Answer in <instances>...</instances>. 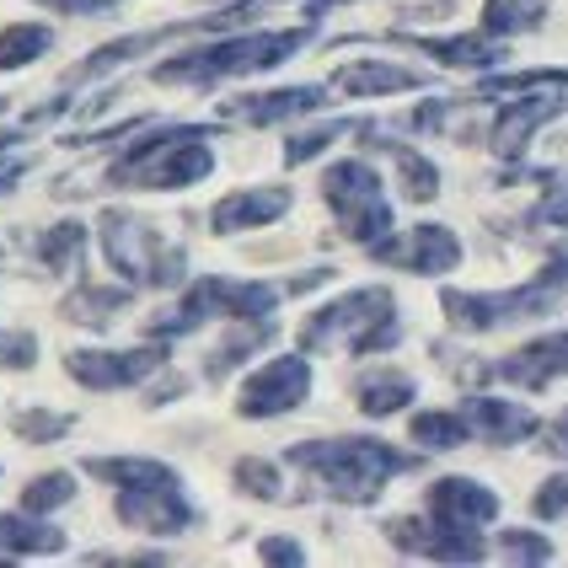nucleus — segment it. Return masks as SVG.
Masks as SVG:
<instances>
[{
    "mask_svg": "<svg viewBox=\"0 0 568 568\" xmlns=\"http://www.w3.org/2000/svg\"><path fill=\"white\" fill-rule=\"evenodd\" d=\"M312 38H316V17H306L301 28H257V32L231 28L221 38H210V43H193L183 54L151 64V81L156 87H215V81L263 75V70H280L284 60H295Z\"/></svg>",
    "mask_w": 568,
    "mask_h": 568,
    "instance_id": "1",
    "label": "nucleus"
},
{
    "mask_svg": "<svg viewBox=\"0 0 568 568\" xmlns=\"http://www.w3.org/2000/svg\"><path fill=\"white\" fill-rule=\"evenodd\" d=\"M290 467H301L306 477H316V488L338 505H376L381 488L392 477L418 473V456L397 450L392 440L376 435H338V440H301L284 450Z\"/></svg>",
    "mask_w": 568,
    "mask_h": 568,
    "instance_id": "2",
    "label": "nucleus"
},
{
    "mask_svg": "<svg viewBox=\"0 0 568 568\" xmlns=\"http://www.w3.org/2000/svg\"><path fill=\"white\" fill-rule=\"evenodd\" d=\"M221 119L215 124H151L134 134L124 156L108 166V183L113 189H145V193H178L193 189L215 172V151L210 140L221 134Z\"/></svg>",
    "mask_w": 568,
    "mask_h": 568,
    "instance_id": "3",
    "label": "nucleus"
},
{
    "mask_svg": "<svg viewBox=\"0 0 568 568\" xmlns=\"http://www.w3.org/2000/svg\"><path fill=\"white\" fill-rule=\"evenodd\" d=\"M568 301V236L547 253L537 274L509 290H440V312L456 333H499L520 316H547Z\"/></svg>",
    "mask_w": 568,
    "mask_h": 568,
    "instance_id": "4",
    "label": "nucleus"
},
{
    "mask_svg": "<svg viewBox=\"0 0 568 568\" xmlns=\"http://www.w3.org/2000/svg\"><path fill=\"white\" fill-rule=\"evenodd\" d=\"M397 344H403V316H397V295L386 284H359L301 322V348H312V354L344 348L348 359H371Z\"/></svg>",
    "mask_w": 568,
    "mask_h": 568,
    "instance_id": "5",
    "label": "nucleus"
},
{
    "mask_svg": "<svg viewBox=\"0 0 568 568\" xmlns=\"http://www.w3.org/2000/svg\"><path fill=\"white\" fill-rule=\"evenodd\" d=\"M97 242H102V257L113 274H124V284H145V290H178L183 274H189V253L178 242H166L151 221H140L134 210H119L108 204L97 215Z\"/></svg>",
    "mask_w": 568,
    "mask_h": 568,
    "instance_id": "6",
    "label": "nucleus"
},
{
    "mask_svg": "<svg viewBox=\"0 0 568 568\" xmlns=\"http://www.w3.org/2000/svg\"><path fill=\"white\" fill-rule=\"evenodd\" d=\"M322 204L333 210V221L354 247H376L381 236H392V199L381 172L365 156H344L322 172Z\"/></svg>",
    "mask_w": 568,
    "mask_h": 568,
    "instance_id": "7",
    "label": "nucleus"
},
{
    "mask_svg": "<svg viewBox=\"0 0 568 568\" xmlns=\"http://www.w3.org/2000/svg\"><path fill=\"white\" fill-rule=\"evenodd\" d=\"M113 515L140 537H183L199 526V505L189 499L183 477H161V483H129L113 499Z\"/></svg>",
    "mask_w": 568,
    "mask_h": 568,
    "instance_id": "8",
    "label": "nucleus"
},
{
    "mask_svg": "<svg viewBox=\"0 0 568 568\" xmlns=\"http://www.w3.org/2000/svg\"><path fill=\"white\" fill-rule=\"evenodd\" d=\"M166 371V344L145 338L134 348H70L64 354V376L87 392H124Z\"/></svg>",
    "mask_w": 568,
    "mask_h": 568,
    "instance_id": "9",
    "label": "nucleus"
},
{
    "mask_svg": "<svg viewBox=\"0 0 568 568\" xmlns=\"http://www.w3.org/2000/svg\"><path fill=\"white\" fill-rule=\"evenodd\" d=\"M312 359L306 354H274L263 359L253 376L236 392V413L242 418H284L312 397Z\"/></svg>",
    "mask_w": 568,
    "mask_h": 568,
    "instance_id": "10",
    "label": "nucleus"
},
{
    "mask_svg": "<svg viewBox=\"0 0 568 568\" xmlns=\"http://www.w3.org/2000/svg\"><path fill=\"white\" fill-rule=\"evenodd\" d=\"M376 263L386 268H403V274H418V280H440V274H456L462 268V236L450 231V225H413L408 236H381L376 247H371Z\"/></svg>",
    "mask_w": 568,
    "mask_h": 568,
    "instance_id": "11",
    "label": "nucleus"
},
{
    "mask_svg": "<svg viewBox=\"0 0 568 568\" xmlns=\"http://www.w3.org/2000/svg\"><path fill=\"white\" fill-rule=\"evenodd\" d=\"M564 113H568V92H515V102H505L494 113V124H488V156L505 161V166L526 161L537 129H547Z\"/></svg>",
    "mask_w": 568,
    "mask_h": 568,
    "instance_id": "12",
    "label": "nucleus"
},
{
    "mask_svg": "<svg viewBox=\"0 0 568 568\" xmlns=\"http://www.w3.org/2000/svg\"><path fill=\"white\" fill-rule=\"evenodd\" d=\"M333 87H274V92H242L221 102V124H242V129H274L290 119H316L327 108Z\"/></svg>",
    "mask_w": 568,
    "mask_h": 568,
    "instance_id": "13",
    "label": "nucleus"
},
{
    "mask_svg": "<svg viewBox=\"0 0 568 568\" xmlns=\"http://www.w3.org/2000/svg\"><path fill=\"white\" fill-rule=\"evenodd\" d=\"M424 509H429L440 526H450V531H483V526H494V520H499L505 499H499L488 483L456 473V477H435V483H429Z\"/></svg>",
    "mask_w": 568,
    "mask_h": 568,
    "instance_id": "14",
    "label": "nucleus"
},
{
    "mask_svg": "<svg viewBox=\"0 0 568 568\" xmlns=\"http://www.w3.org/2000/svg\"><path fill=\"white\" fill-rule=\"evenodd\" d=\"M327 87L338 97H348V102H376V97H397V92H429L435 81L424 70H408L397 60H348L333 70Z\"/></svg>",
    "mask_w": 568,
    "mask_h": 568,
    "instance_id": "15",
    "label": "nucleus"
},
{
    "mask_svg": "<svg viewBox=\"0 0 568 568\" xmlns=\"http://www.w3.org/2000/svg\"><path fill=\"white\" fill-rule=\"evenodd\" d=\"M295 210V193L280 189V183H263V189H236L215 199L210 210V231L215 236H236V231H263V225L284 221Z\"/></svg>",
    "mask_w": 568,
    "mask_h": 568,
    "instance_id": "16",
    "label": "nucleus"
},
{
    "mask_svg": "<svg viewBox=\"0 0 568 568\" xmlns=\"http://www.w3.org/2000/svg\"><path fill=\"white\" fill-rule=\"evenodd\" d=\"M488 376L509 381V386H526V392H547L552 381L568 376V327L564 333H541V338H531L526 348L505 354Z\"/></svg>",
    "mask_w": 568,
    "mask_h": 568,
    "instance_id": "17",
    "label": "nucleus"
},
{
    "mask_svg": "<svg viewBox=\"0 0 568 568\" xmlns=\"http://www.w3.org/2000/svg\"><path fill=\"white\" fill-rule=\"evenodd\" d=\"M397 43H403V49H418V54H429V60L445 64V70H473V75H488V70H499V60H509L505 43L488 38V32H456V38L397 32Z\"/></svg>",
    "mask_w": 568,
    "mask_h": 568,
    "instance_id": "18",
    "label": "nucleus"
},
{
    "mask_svg": "<svg viewBox=\"0 0 568 568\" xmlns=\"http://www.w3.org/2000/svg\"><path fill=\"white\" fill-rule=\"evenodd\" d=\"M462 413L473 418V435H483L488 445H520L541 435V418L531 403H509V397H488V392H473Z\"/></svg>",
    "mask_w": 568,
    "mask_h": 568,
    "instance_id": "19",
    "label": "nucleus"
},
{
    "mask_svg": "<svg viewBox=\"0 0 568 568\" xmlns=\"http://www.w3.org/2000/svg\"><path fill=\"white\" fill-rule=\"evenodd\" d=\"M365 134L371 140H381V151L392 156V166H397V193L408 199V204H435L440 199V161H429L418 145H408V140H397V134H386L381 124H365Z\"/></svg>",
    "mask_w": 568,
    "mask_h": 568,
    "instance_id": "20",
    "label": "nucleus"
},
{
    "mask_svg": "<svg viewBox=\"0 0 568 568\" xmlns=\"http://www.w3.org/2000/svg\"><path fill=\"white\" fill-rule=\"evenodd\" d=\"M129 301H134V284H92L81 280L70 295L60 301V316L64 322H75V327H113L119 312H129Z\"/></svg>",
    "mask_w": 568,
    "mask_h": 568,
    "instance_id": "21",
    "label": "nucleus"
},
{
    "mask_svg": "<svg viewBox=\"0 0 568 568\" xmlns=\"http://www.w3.org/2000/svg\"><path fill=\"white\" fill-rule=\"evenodd\" d=\"M49 552H64V531L54 520L28 515V509L0 515V558H49Z\"/></svg>",
    "mask_w": 568,
    "mask_h": 568,
    "instance_id": "22",
    "label": "nucleus"
},
{
    "mask_svg": "<svg viewBox=\"0 0 568 568\" xmlns=\"http://www.w3.org/2000/svg\"><path fill=\"white\" fill-rule=\"evenodd\" d=\"M274 333H280V322H274V316H257V322H231V333H225L221 344L210 348V359H204V376L225 381L236 365H247L263 344H274Z\"/></svg>",
    "mask_w": 568,
    "mask_h": 568,
    "instance_id": "23",
    "label": "nucleus"
},
{
    "mask_svg": "<svg viewBox=\"0 0 568 568\" xmlns=\"http://www.w3.org/2000/svg\"><path fill=\"white\" fill-rule=\"evenodd\" d=\"M87 247H92V231H87V225L81 221H54L49 231H38L32 257H38L49 274L75 280V274H81V263H87Z\"/></svg>",
    "mask_w": 568,
    "mask_h": 568,
    "instance_id": "24",
    "label": "nucleus"
},
{
    "mask_svg": "<svg viewBox=\"0 0 568 568\" xmlns=\"http://www.w3.org/2000/svg\"><path fill=\"white\" fill-rule=\"evenodd\" d=\"M408 440L418 450H462L473 445V418L462 408H424L408 418Z\"/></svg>",
    "mask_w": 568,
    "mask_h": 568,
    "instance_id": "25",
    "label": "nucleus"
},
{
    "mask_svg": "<svg viewBox=\"0 0 568 568\" xmlns=\"http://www.w3.org/2000/svg\"><path fill=\"white\" fill-rule=\"evenodd\" d=\"M418 397V381L403 376V371H376V376H359L354 381V403L365 418H392L403 413Z\"/></svg>",
    "mask_w": 568,
    "mask_h": 568,
    "instance_id": "26",
    "label": "nucleus"
},
{
    "mask_svg": "<svg viewBox=\"0 0 568 568\" xmlns=\"http://www.w3.org/2000/svg\"><path fill=\"white\" fill-rule=\"evenodd\" d=\"M547 22V0H483V22L477 32H488V38H520V32H537Z\"/></svg>",
    "mask_w": 568,
    "mask_h": 568,
    "instance_id": "27",
    "label": "nucleus"
},
{
    "mask_svg": "<svg viewBox=\"0 0 568 568\" xmlns=\"http://www.w3.org/2000/svg\"><path fill=\"white\" fill-rule=\"evenodd\" d=\"M81 473L102 477L113 488H129V483H161V477H178V467H166L161 456H87Z\"/></svg>",
    "mask_w": 568,
    "mask_h": 568,
    "instance_id": "28",
    "label": "nucleus"
},
{
    "mask_svg": "<svg viewBox=\"0 0 568 568\" xmlns=\"http://www.w3.org/2000/svg\"><path fill=\"white\" fill-rule=\"evenodd\" d=\"M515 92H568V64H552V70H488V75H477V97H515Z\"/></svg>",
    "mask_w": 568,
    "mask_h": 568,
    "instance_id": "29",
    "label": "nucleus"
},
{
    "mask_svg": "<svg viewBox=\"0 0 568 568\" xmlns=\"http://www.w3.org/2000/svg\"><path fill=\"white\" fill-rule=\"evenodd\" d=\"M54 49V28L49 22H11L0 28V70H28Z\"/></svg>",
    "mask_w": 568,
    "mask_h": 568,
    "instance_id": "30",
    "label": "nucleus"
},
{
    "mask_svg": "<svg viewBox=\"0 0 568 568\" xmlns=\"http://www.w3.org/2000/svg\"><path fill=\"white\" fill-rule=\"evenodd\" d=\"M344 134H359V124H354V119H322V124H312V129H295V134L284 140V166H306V161H316L333 140H344Z\"/></svg>",
    "mask_w": 568,
    "mask_h": 568,
    "instance_id": "31",
    "label": "nucleus"
},
{
    "mask_svg": "<svg viewBox=\"0 0 568 568\" xmlns=\"http://www.w3.org/2000/svg\"><path fill=\"white\" fill-rule=\"evenodd\" d=\"M231 477H236V488H242L247 499H263V505H274V499H284L280 462H268V456H242V462L231 467Z\"/></svg>",
    "mask_w": 568,
    "mask_h": 568,
    "instance_id": "32",
    "label": "nucleus"
},
{
    "mask_svg": "<svg viewBox=\"0 0 568 568\" xmlns=\"http://www.w3.org/2000/svg\"><path fill=\"white\" fill-rule=\"evenodd\" d=\"M75 429V413H54V408H22L11 418V435L28 445H54Z\"/></svg>",
    "mask_w": 568,
    "mask_h": 568,
    "instance_id": "33",
    "label": "nucleus"
},
{
    "mask_svg": "<svg viewBox=\"0 0 568 568\" xmlns=\"http://www.w3.org/2000/svg\"><path fill=\"white\" fill-rule=\"evenodd\" d=\"M75 499V473H38L22 488V509L28 515H54V509H64Z\"/></svg>",
    "mask_w": 568,
    "mask_h": 568,
    "instance_id": "34",
    "label": "nucleus"
},
{
    "mask_svg": "<svg viewBox=\"0 0 568 568\" xmlns=\"http://www.w3.org/2000/svg\"><path fill=\"white\" fill-rule=\"evenodd\" d=\"M499 558L505 564H552V541L541 531H499Z\"/></svg>",
    "mask_w": 568,
    "mask_h": 568,
    "instance_id": "35",
    "label": "nucleus"
},
{
    "mask_svg": "<svg viewBox=\"0 0 568 568\" xmlns=\"http://www.w3.org/2000/svg\"><path fill=\"white\" fill-rule=\"evenodd\" d=\"M32 365H38V333L6 327L0 333V371H32Z\"/></svg>",
    "mask_w": 568,
    "mask_h": 568,
    "instance_id": "36",
    "label": "nucleus"
},
{
    "mask_svg": "<svg viewBox=\"0 0 568 568\" xmlns=\"http://www.w3.org/2000/svg\"><path fill=\"white\" fill-rule=\"evenodd\" d=\"M531 515H537V520H564L568 515V467L552 473L537 494H531Z\"/></svg>",
    "mask_w": 568,
    "mask_h": 568,
    "instance_id": "37",
    "label": "nucleus"
},
{
    "mask_svg": "<svg viewBox=\"0 0 568 568\" xmlns=\"http://www.w3.org/2000/svg\"><path fill=\"white\" fill-rule=\"evenodd\" d=\"M531 225H547V231H568V183L541 193V204L531 210Z\"/></svg>",
    "mask_w": 568,
    "mask_h": 568,
    "instance_id": "38",
    "label": "nucleus"
},
{
    "mask_svg": "<svg viewBox=\"0 0 568 568\" xmlns=\"http://www.w3.org/2000/svg\"><path fill=\"white\" fill-rule=\"evenodd\" d=\"M257 558L263 564H306V547L295 537H263L257 541Z\"/></svg>",
    "mask_w": 568,
    "mask_h": 568,
    "instance_id": "39",
    "label": "nucleus"
},
{
    "mask_svg": "<svg viewBox=\"0 0 568 568\" xmlns=\"http://www.w3.org/2000/svg\"><path fill=\"white\" fill-rule=\"evenodd\" d=\"M38 6H49V11H60V17H102V11H113V6H124V0H38Z\"/></svg>",
    "mask_w": 568,
    "mask_h": 568,
    "instance_id": "40",
    "label": "nucleus"
},
{
    "mask_svg": "<svg viewBox=\"0 0 568 568\" xmlns=\"http://www.w3.org/2000/svg\"><path fill=\"white\" fill-rule=\"evenodd\" d=\"M456 102L450 97H435L429 108H418V113H408V129H445V113H450Z\"/></svg>",
    "mask_w": 568,
    "mask_h": 568,
    "instance_id": "41",
    "label": "nucleus"
},
{
    "mask_svg": "<svg viewBox=\"0 0 568 568\" xmlns=\"http://www.w3.org/2000/svg\"><path fill=\"white\" fill-rule=\"evenodd\" d=\"M541 450H552V456H564L568 462V408L552 418V424H541Z\"/></svg>",
    "mask_w": 568,
    "mask_h": 568,
    "instance_id": "42",
    "label": "nucleus"
},
{
    "mask_svg": "<svg viewBox=\"0 0 568 568\" xmlns=\"http://www.w3.org/2000/svg\"><path fill=\"white\" fill-rule=\"evenodd\" d=\"M28 166H32V161H11V156H0V199H6V193H11L17 183H22V178H28Z\"/></svg>",
    "mask_w": 568,
    "mask_h": 568,
    "instance_id": "43",
    "label": "nucleus"
},
{
    "mask_svg": "<svg viewBox=\"0 0 568 568\" xmlns=\"http://www.w3.org/2000/svg\"><path fill=\"white\" fill-rule=\"evenodd\" d=\"M11 145H22V129H0V156H11Z\"/></svg>",
    "mask_w": 568,
    "mask_h": 568,
    "instance_id": "44",
    "label": "nucleus"
}]
</instances>
